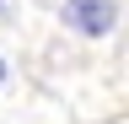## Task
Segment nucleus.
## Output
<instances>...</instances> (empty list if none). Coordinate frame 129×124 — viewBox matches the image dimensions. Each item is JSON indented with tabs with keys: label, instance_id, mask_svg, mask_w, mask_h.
I'll return each mask as SVG.
<instances>
[{
	"label": "nucleus",
	"instance_id": "f03ea898",
	"mask_svg": "<svg viewBox=\"0 0 129 124\" xmlns=\"http://www.w3.org/2000/svg\"><path fill=\"white\" fill-rule=\"evenodd\" d=\"M0 81H6V59H0Z\"/></svg>",
	"mask_w": 129,
	"mask_h": 124
},
{
	"label": "nucleus",
	"instance_id": "f257e3e1",
	"mask_svg": "<svg viewBox=\"0 0 129 124\" xmlns=\"http://www.w3.org/2000/svg\"><path fill=\"white\" fill-rule=\"evenodd\" d=\"M64 27L81 38H108L118 27V6L113 0H64Z\"/></svg>",
	"mask_w": 129,
	"mask_h": 124
}]
</instances>
